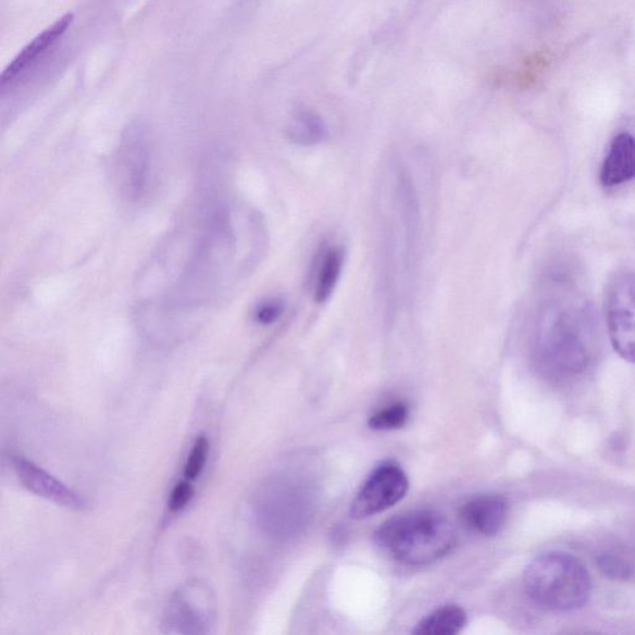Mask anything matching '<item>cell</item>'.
<instances>
[{"instance_id":"obj_1","label":"cell","mask_w":635,"mask_h":635,"mask_svg":"<svg viewBox=\"0 0 635 635\" xmlns=\"http://www.w3.org/2000/svg\"><path fill=\"white\" fill-rule=\"evenodd\" d=\"M597 321L584 299L566 296L544 307L535 333V359L555 377L584 374L593 361Z\"/></svg>"},{"instance_id":"obj_2","label":"cell","mask_w":635,"mask_h":635,"mask_svg":"<svg viewBox=\"0 0 635 635\" xmlns=\"http://www.w3.org/2000/svg\"><path fill=\"white\" fill-rule=\"evenodd\" d=\"M375 540L395 560L422 566L451 551L457 533L451 522L437 511L416 510L387 520L377 528Z\"/></svg>"},{"instance_id":"obj_3","label":"cell","mask_w":635,"mask_h":635,"mask_svg":"<svg viewBox=\"0 0 635 635\" xmlns=\"http://www.w3.org/2000/svg\"><path fill=\"white\" fill-rule=\"evenodd\" d=\"M526 594L532 601L553 612H571L584 607L593 590L587 569L572 555L546 552L524 573Z\"/></svg>"},{"instance_id":"obj_4","label":"cell","mask_w":635,"mask_h":635,"mask_svg":"<svg viewBox=\"0 0 635 635\" xmlns=\"http://www.w3.org/2000/svg\"><path fill=\"white\" fill-rule=\"evenodd\" d=\"M312 484L296 475H279L262 490L260 511L272 534L290 537L303 531L314 514Z\"/></svg>"},{"instance_id":"obj_5","label":"cell","mask_w":635,"mask_h":635,"mask_svg":"<svg viewBox=\"0 0 635 635\" xmlns=\"http://www.w3.org/2000/svg\"><path fill=\"white\" fill-rule=\"evenodd\" d=\"M605 314L617 354L635 364V273L617 272L608 281Z\"/></svg>"},{"instance_id":"obj_6","label":"cell","mask_w":635,"mask_h":635,"mask_svg":"<svg viewBox=\"0 0 635 635\" xmlns=\"http://www.w3.org/2000/svg\"><path fill=\"white\" fill-rule=\"evenodd\" d=\"M408 475L395 463H384L368 476L351 502L350 514L365 519L383 513L402 500L409 491Z\"/></svg>"},{"instance_id":"obj_7","label":"cell","mask_w":635,"mask_h":635,"mask_svg":"<svg viewBox=\"0 0 635 635\" xmlns=\"http://www.w3.org/2000/svg\"><path fill=\"white\" fill-rule=\"evenodd\" d=\"M152 154L142 128L135 127L123 137L116 159V176L121 191L130 200L145 196L151 175Z\"/></svg>"},{"instance_id":"obj_8","label":"cell","mask_w":635,"mask_h":635,"mask_svg":"<svg viewBox=\"0 0 635 635\" xmlns=\"http://www.w3.org/2000/svg\"><path fill=\"white\" fill-rule=\"evenodd\" d=\"M214 597L210 588L200 582L184 587L167 607V632L208 633L214 622Z\"/></svg>"},{"instance_id":"obj_9","label":"cell","mask_w":635,"mask_h":635,"mask_svg":"<svg viewBox=\"0 0 635 635\" xmlns=\"http://www.w3.org/2000/svg\"><path fill=\"white\" fill-rule=\"evenodd\" d=\"M73 22L74 15L66 14L49 26L48 29L40 33L37 38H34L4 70L2 77H0V88H2V91H5L8 86L16 82L17 77L29 72L34 65H37L39 60L64 37Z\"/></svg>"},{"instance_id":"obj_10","label":"cell","mask_w":635,"mask_h":635,"mask_svg":"<svg viewBox=\"0 0 635 635\" xmlns=\"http://www.w3.org/2000/svg\"><path fill=\"white\" fill-rule=\"evenodd\" d=\"M13 464L17 480L21 481L26 489L37 494L38 497L54 501L57 505L70 509H83L85 507V502L78 494L69 489L65 484L39 469L38 465L26 461L22 457L14 458Z\"/></svg>"},{"instance_id":"obj_11","label":"cell","mask_w":635,"mask_h":635,"mask_svg":"<svg viewBox=\"0 0 635 635\" xmlns=\"http://www.w3.org/2000/svg\"><path fill=\"white\" fill-rule=\"evenodd\" d=\"M508 501L496 494H483L464 502L460 511L463 525L483 536H496L506 526Z\"/></svg>"},{"instance_id":"obj_12","label":"cell","mask_w":635,"mask_h":635,"mask_svg":"<svg viewBox=\"0 0 635 635\" xmlns=\"http://www.w3.org/2000/svg\"><path fill=\"white\" fill-rule=\"evenodd\" d=\"M635 179V138L630 134H620L612 140L599 172V182L606 188Z\"/></svg>"},{"instance_id":"obj_13","label":"cell","mask_w":635,"mask_h":635,"mask_svg":"<svg viewBox=\"0 0 635 635\" xmlns=\"http://www.w3.org/2000/svg\"><path fill=\"white\" fill-rule=\"evenodd\" d=\"M344 264V250L332 246L322 253L314 279V298L318 303L328 301L340 279Z\"/></svg>"},{"instance_id":"obj_14","label":"cell","mask_w":635,"mask_h":635,"mask_svg":"<svg viewBox=\"0 0 635 635\" xmlns=\"http://www.w3.org/2000/svg\"><path fill=\"white\" fill-rule=\"evenodd\" d=\"M465 624L466 614L463 608L447 605L425 617L412 633L418 635H456L463 631Z\"/></svg>"},{"instance_id":"obj_15","label":"cell","mask_w":635,"mask_h":635,"mask_svg":"<svg viewBox=\"0 0 635 635\" xmlns=\"http://www.w3.org/2000/svg\"><path fill=\"white\" fill-rule=\"evenodd\" d=\"M288 136L299 146L320 144L325 136L324 123L314 113H299L289 126Z\"/></svg>"},{"instance_id":"obj_16","label":"cell","mask_w":635,"mask_h":635,"mask_svg":"<svg viewBox=\"0 0 635 635\" xmlns=\"http://www.w3.org/2000/svg\"><path fill=\"white\" fill-rule=\"evenodd\" d=\"M409 418V406L401 401L394 402L372 414L369 426L374 431L400 429L408 423Z\"/></svg>"},{"instance_id":"obj_17","label":"cell","mask_w":635,"mask_h":635,"mask_svg":"<svg viewBox=\"0 0 635 635\" xmlns=\"http://www.w3.org/2000/svg\"><path fill=\"white\" fill-rule=\"evenodd\" d=\"M209 453V439L200 436L191 448L187 464H185L184 474L188 480H197L207 464Z\"/></svg>"},{"instance_id":"obj_18","label":"cell","mask_w":635,"mask_h":635,"mask_svg":"<svg viewBox=\"0 0 635 635\" xmlns=\"http://www.w3.org/2000/svg\"><path fill=\"white\" fill-rule=\"evenodd\" d=\"M284 312V301L278 298H267L256 307L253 320L260 325H271L276 323Z\"/></svg>"},{"instance_id":"obj_19","label":"cell","mask_w":635,"mask_h":635,"mask_svg":"<svg viewBox=\"0 0 635 635\" xmlns=\"http://www.w3.org/2000/svg\"><path fill=\"white\" fill-rule=\"evenodd\" d=\"M597 563L603 575L612 580H625L631 576L630 564L617 556L603 555L597 560Z\"/></svg>"},{"instance_id":"obj_20","label":"cell","mask_w":635,"mask_h":635,"mask_svg":"<svg viewBox=\"0 0 635 635\" xmlns=\"http://www.w3.org/2000/svg\"><path fill=\"white\" fill-rule=\"evenodd\" d=\"M194 490L191 484L188 482H180L175 485L170 500V509L172 511H179L187 507L192 497Z\"/></svg>"}]
</instances>
